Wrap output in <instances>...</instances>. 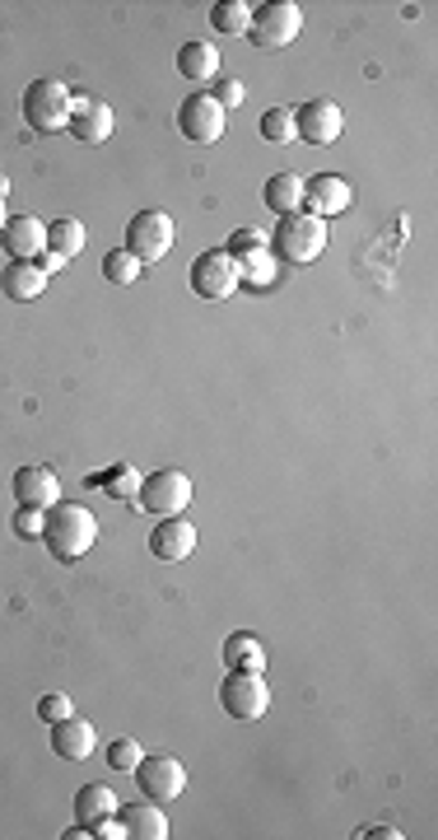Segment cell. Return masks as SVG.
<instances>
[{
	"instance_id": "cell-19",
	"label": "cell",
	"mask_w": 438,
	"mask_h": 840,
	"mask_svg": "<svg viewBox=\"0 0 438 840\" xmlns=\"http://www.w3.org/2000/svg\"><path fill=\"white\" fill-rule=\"evenodd\" d=\"M117 818H121V827H127V836H136V840H168V818L155 808V799L127 803Z\"/></svg>"
},
{
	"instance_id": "cell-34",
	"label": "cell",
	"mask_w": 438,
	"mask_h": 840,
	"mask_svg": "<svg viewBox=\"0 0 438 840\" xmlns=\"http://www.w3.org/2000/svg\"><path fill=\"white\" fill-rule=\"evenodd\" d=\"M248 248H261V234L257 229H238L229 238V253H248Z\"/></svg>"
},
{
	"instance_id": "cell-2",
	"label": "cell",
	"mask_w": 438,
	"mask_h": 840,
	"mask_svg": "<svg viewBox=\"0 0 438 840\" xmlns=\"http://www.w3.org/2000/svg\"><path fill=\"white\" fill-rule=\"evenodd\" d=\"M327 253V220L318 215H285L280 229H276V257L289 261V267H308V261H318Z\"/></svg>"
},
{
	"instance_id": "cell-28",
	"label": "cell",
	"mask_w": 438,
	"mask_h": 840,
	"mask_svg": "<svg viewBox=\"0 0 438 840\" xmlns=\"http://www.w3.org/2000/svg\"><path fill=\"white\" fill-rule=\"evenodd\" d=\"M140 261L127 253V248H112L108 257H103V276L112 280V285H131V280H140Z\"/></svg>"
},
{
	"instance_id": "cell-8",
	"label": "cell",
	"mask_w": 438,
	"mask_h": 840,
	"mask_svg": "<svg viewBox=\"0 0 438 840\" xmlns=\"http://www.w3.org/2000/svg\"><path fill=\"white\" fill-rule=\"evenodd\" d=\"M252 42L257 47H289L299 33H303V10L295 0H271V6L252 10Z\"/></svg>"
},
{
	"instance_id": "cell-14",
	"label": "cell",
	"mask_w": 438,
	"mask_h": 840,
	"mask_svg": "<svg viewBox=\"0 0 438 840\" xmlns=\"http://www.w3.org/2000/svg\"><path fill=\"white\" fill-rule=\"evenodd\" d=\"M112 108L99 103V99H84V93H76L70 99V131H76V140H84V146H103V140L112 136Z\"/></svg>"
},
{
	"instance_id": "cell-16",
	"label": "cell",
	"mask_w": 438,
	"mask_h": 840,
	"mask_svg": "<svg viewBox=\"0 0 438 840\" xmlns=\"http://www.w3.org/2000/svg\"><path fill=\"white\" fill-rule=\"evenodd\" d=\"M150 551H155L159 561L178 565V561H187L191 551H197V527H191L182 514H173V518H159V527L150 533Z\"/></svg>"
},
{
	"instance_id": "cell-31",
	"label": "cell",
	"mask_w": 438,
	"mask_h": 840,
	"mask_svg": "<svg viewBox=\"0 0 438 840\" xmlns=\"http://www.w3.org/2000/svg\"><path fill=\"white\" fill-rule=\"evenodd\" d=\"M140 757H145V752H140L136 738H117L112 748H108V765H112V771H136Z\"/></svg>"
},
{
	"instance_id": "cell-27",
	"label": "cell",
	"mask_w": 438,
	"mask_h": 840,
	"mask_svg": "<svg viewBox=\"0 0 438 840\" xmlns=\"http://www.w3.org/2000/svg\"><path fill=\"white\" fill-rule=\"evenodd\" d=\"M93 486H103V491L117 495V500H136V495H140V472H136L131 463H117V467H108V472L93 476Z\"/></svg>"
},
{
	"instance_id": "cell-35",
	"label": "cell",
	"mask_w": 438,
	"mask_h": 840,
	"mask_svg": "<svg viewBox=\"0 0 438 840\" xmlns=\"http://www.w3.org/2000/svg\"><path fill=\"white\" fill-rule=\"evenodd\" d=\"M93 836H103V840H127V827H121V818L112 812V818H103L99 827H93Z\"/></svg>"
},
{
	"instance_id": "cell-7",
	"label": "cell",
	"mask_w": 438,
	"mask_h": 840,
	"mask_svg": "<svg viewBox=\"0 0 438 840\" xmlns=\"http://www.w3.org/2000/svg\"><path fill=\"white\" fill-rule=\"evenodd\" d=\"M145 510L159 514V518H173V514H187V504H191V476L187 472H173V467H163V472H150L140 482V495H136Z\"/></svg>"
},
{
	"instance_id": "cell-1",
	"label": "cell",
	"mask_w": 438,
	"mask_h": 840,
	"mask_svg": "<svg viewBox=\"0 0 438 840\" xmlns=\"http://www.w3.org/2000/svg\"><path fill=\"white\" fill-rule=\"evenodd\" d=\"M42 542H47V551H52L61 565H76V561H84L89 551H93V542H99V518H93L89 504L61 500V504L47 510Z\"/></svg>"
},
{
	"instance_id": "cell-17",
	"label": "cell",
	"mask_w": 438,
	"mask_h": 840,
	"mask_svg": "<svg viewBox=\"0 0 438 840\" xmlns=\"http://www.w3.org/2000/svg\"><path fill=\"white\" fill-rule=\"evenodd\" d=\"M93 748H99V733H93L89 719L66 714L52 724V752L61 761H84V757H93Z\"/></svg>"
},
{
	"instance_id": "cell-21",
	"label": "cell",
	"mask_w": 438,
	"mask_h": 840,
	"mask_svg": "<svg viewBox=\"0 0 438 840\" xmlns=\"http://www.w3.org/2000/svg\"><path fill=\"white\" fill-rule=\"evenodd\" d=\"M233 261H238V280L242 285H252V290H266V285H276V276H280V267H276V253L271 248H248V253H233Z\"/></svg>"
},
{
	"instance_id": "cell-10",
	"label": "cell",
	"mask_w": 438,
	"mask_h": 840,
	"mask_svg": "<svg viewBox=\"0 0 438 840\" xmlns=\"http://www.w3.org/2000/svg\"><path fill=\"white\" fill-rule=\"evenodd\" d=\"M178 131L197 146H215L225 136V108H219L210 93H191V99L178 108Z\"/></svg>"
},
{
	"instance_id": "cell-25",
	"label": "cell",
	"mask_w": 438,
	"mask_h": 840,
	"mask_svg": "<svg viewBox=\"0 0 438 840\" xmlns=\"http://www.w3.org/2000/svg\"><path fill=\"white\" fill-rule=\"evenodd\" d=\"M225 663L238 672H266V650L257 635H229L225 640Z\"/></svg>"
},
{
	"instance_id": "cell-5",
	"label": "cell",
	"mask_w": 438,
	"mask_h": 840,
	"mask_svg": "<svg viewBox=\"0 0 438 840\" xmlns=\"http://www.w3.org/2000/svg\"><path fill=\"white\" fill-rule=\"evenodd\" d=\"M70 93L61 80H38L23 89V122L33 131H66L70 127Z\"/></svg>"
},
{
	"instance_id": "cell-4",
	"label": "cell",
	"mask_w": 438,
	"mask_h": 840,
	"mask_svg": "<svg viewBox=\"0 0 438 840\" xmlns=\"http://www.w3.org/2000/svg\"><path fill=\"white\" fill-rule=\"evenodd\" d=\"M219 705H225L229 719H242V724H252L271 710V686H266L261 672H238L229 668V678L219 682Z\"/></svg>"
},
{
	"instance_id": "cell-30",
	"label": "cell",
	"mask_w": 438,
	"mask_h": 840,
	"mask_svg": "<svg viewBox=\"0 0 438 840\" xmlns=\"http://www.w3.org/2000/svg\"><path fill=\"white\" fill-rule=\"evenodd\" d=\"M42 527H47V510H29V504H19V510H14V537L38 542Z\"/></svg>"
},
{
	"instance_id": "cell-12",
	"label": "cell",
	"mask_w": 438,
	"mask_h": 840,
	"mask_svg": "<svg viewBox=\"0 0 438 840\" xmlns=\"http://www.w3.org/2000/svg\"><path fill=\"white\" fill-rule=\"evenodd\" d=\"M355 201V191L346 178H336V174H318V178H308L303 182V210L308 215H318V220H331V215H346Z\"/></svg>"
},
{
	"instance_id": "cell-11",
	"label": "cell",
	"mask_w": 438,
	"mask_h": 840,
	"mask_svg": "<svg viewBox=\"0 0 438 840\" xmlns=\"http://www.w3.org/2000/svg\"><path fill=\"white\" fill-rule=\"evenodd\" d=\"M340 131H346V112H340L331 99H312L295 112V136L308 140V146H331Z\"/></svg>"
},
{
	"instance_id": "cell-32",
	"label": "cell",
	"mask_w": 438,
	"mask_h": 840,
	"mask_svg": "<svg viewBox=\"0 0 438 840\" xmlns=\"http://www.w3.org/2000/svg\"><path fill=\"white\" fill-rule=\"evenodd\" d=\"M210 99L225 112H233V108H242V99H248V89H242V80H225V85H215Z\"/></svg>"
},
{
	"instance_id": "cell-13",
	"label": "cell",
	"mask_w": 438,
	"mask_h": 840,
	"mask_svg": "<svg viewBox=\"0 0 438 840\" xmlns=\"http://www.w3.org/2000/svg\"><path fill=\"white\" fill-rule=\"evenodd\" d=\"M14 500L29 504V510H52V504H61V482L52 467L42 463H29L14 472Z\"/></svg>"
},
{
	"instance_id": "cell-3",
	"label": "cell",
	"mask_w": 438,
	"mask_h": 840,
	"mask_svg": "<svg viewBox=\"0 0 438 840\" xmlns=\"http://www.w3.org/2000/svg\"><path fill=\"white\" fill-rule=\"evenodd\" d=\"M173 238H178V229L163 210H140L127 225V253L140 261V267H155V261H163L168 253H173Z\"/></svg>"
},
{
	"instance_id": "cell-33",
	"label": "cell",
	"mask_w": 438,
	"mask_h": 840,
	"mask_svg": "<svg viewBox=\"0 0 438 840\" xmlns=\"http://www.w3.org/2000/svg\"><path fill=\"white\" fill-rule=\"evenodd\" d=\"M66 714H76V705H70L66 695H42L38 701V719H47V724H57V719H66Z\"/></svg>"
},
{
	"instance_id": "cell-22",
	"label": "cell",
	"mask_w": 438,
	"mask_h": 840,
	"mask_svg": "<svg viewBox=\"0 0 438 840\" xmlns=\"http://www.w3.org/2000/svg\"><path fill=\"white\" fill-rule=\"evenodd\" d=\"M178 70L187 85H206L219 76V52L210 42H187V47H178Z\"/></svg>"
},
{
	"instance_id": "cell-24",
	"label": "cell",
	"mask_w": 438,
	"mask_h": 840,
	"mask_svg": "<svg viewBox=\"0 0 438 840\" xmlns=\"http://www.w3.org/2000/svg\"><path fill=\"white\" fill-rule=\"evenodd\" d=\"M252 10H257V6H248V0H219V6L210 10V29L225 33V38L248 33V29H252Z\"/></svg>"
},
{
	"instance_id": "cell-9",
	"label": "cell",
	"mask_w": 438,
	"mask_h": 840,
	"mask_svg": "<svg viewBox=\"0 0 438 840\" xmlns=\"http://www.w3.org/2000/svg\"><path fill=\"white\" fill-rule=\"evenodd\" d=\"M131 775L140 780V794H150L155 803H173L187 789V771H182L178 757H140V765Z\"/></svg>"
},
{
	"instance_id": "cell-23",
	"label": "cell",
	"mask_w": 438,
	"mask_h": 840,
	"mask_svg": "<svg viewBox=\"0 0 438 840\" xmlns=\"http://www.w3.org/2000/svg\"><path fill=\"white\" fill-rule=\"evenodd\" d=\"M112 812H117V794H112L108 784H84L80 794H76V822L89 827V831L99 827L103 818H112Z\"/></svg>"
},
{
	"instance_id": "cell-29",
	"label": "cell",
	"mask_w": 438,
	"mask_h": 840,
	"mask_svg": "<svg viewBox=\"0 0 438 840\" xmlns=\"http://www.w3.org/2000/svg\"><path fill=\"white\" fill-rule=\"evenodd\" d=\"M261 140H271V146H289L295 140V112L289 108H271L261 117Z\"/></svg>"
},
{
	"instance_id": "cell-18",
	"label": "cell",
	"mask_w": 438,
	"mask_h": 840,
	"mask_svg": "<svg viewBox=\"0 0 438 840\" xmlns=\"http://www.w3.org/2000/svg\"><path fill=\"white\" fill-rule=\"evenodd\" d=\"M47 280L52 276H47L38 261H10V267L0 271V290H6V299H14V304H29L47 290Z\"/></svg>"
},
{
	"instance_id": "cell-37",
	"label": "cell",
	"mask_w": 438,
	"mask_h": 840,
	"mask_svg": "<svg viewBox=\"0 0 438 840\" xmlns=\"http://www.w3.org/2000/svg\"><path fill=\"white\" fill-rule=\"evenodd\" d=\"M359 836H378V840H401V831H392V827H364Z\"/></svg>"
},
{
	"instance_id": "cell-15",
	"label": "cell",
	"mask_w": 438,
	"mask_h": 840,
	"mask_svg": "<svg viewBox=\"0 0 438 840\" xmlns=\"http://www.w3.org/2000/svg\"><path fill=\"white\" fill-rule=\"evenodd\" d=\"M0 248L10 253V261H38L47 253V225L38 215H14L6 234H0Z\"/></svg>"
},
{
	"instance_id": "cell-26",
	"label": "cell",
	"mask_w": 438,
	"mask_h": 840,
	"mask_svg": "<svg viewBox=\"0 0 438 840\" xmlns=\"http://www.w3.org/2000/svg\"><path fill=\"white\" fill-rule=\"evenodd\" d=\"M47 253H57L61 261L80 257V253H84V225H80V220H57V225H47Z\"/></svg>"
},
{
	"instance_id": "cell-36",
	"label": "cell",
	"mask_w": 438,
	"mask_h": 840,
	"mask_svg": "<svg viewBox=\"0 0 438 840\" xmlns=\"http://www.w3.org/2000/svg\"><path fill=\"white\" fill-rule=\"evenodd\" d=\"M38 267H42V271H47V276H57V271H61V267H66V261H61V257H57V253H42V257H38Z\"/></svg>"
},
{
	"instance_id": "cell-20",
	"label": "cell",
	"mask_w": 438,
	"mask_h": 840,
	"mask_svg": "<svg viewBox=\"0 0 438 840\" xmlns=\"http://www.w3.org/2000/svg\"><path fill=\"white\" fill-rule=\"evenodd\" d=\"M303 182H308V178H299V174H276V178H266L261 201L271 206L280 220H285V215H299V210H303Z\"/></svg>"
},
{
	"instance_id": "cell-38",
	"label": "cell",
	"mask_w": 438,
	"mask_h": 840,
	"mask_svg": "<svg viewBox=\"0 0 438 840\" xmlns=\"http://www.w3.org/2000/svg\"><path fill=\"white\" fill-rule=\"evenodd\" d=\"M6 191H10V182L0 178V234H6V225H10V215H6Z\"/></svg>"
},
{
	"instance_id": "cell-6",
	"label": "cell",
	"mask_w": 438,
	"mask_h": 840,
	"mask_svg": "<svg viewBox=\"0 0 438 840\" xmlns=\"http://www.w3.org/2000/svg\"><path fill=\"white\" fill-rule=\"evenodd\" d=\"M238 285H242L238 280V261H233L229 248H210V253H201L197 261H191V290H197L201 299L225 304Z\"/></svg>"
}]
</instances>
